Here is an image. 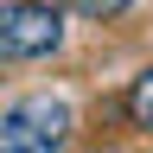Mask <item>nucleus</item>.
I'll use <instances>...</instances> for the list:
<instances>
[{
	"mask_svg": "<svg viewBox=\"0 0 153 153\" xmlns=\"http://www.w3.org/2000/svg\"><path fill=\"white\" fill-rule=\"evenodd\" d=\"M76 140V108L57 89L13 96L0 108V153H70Z\"/></svg>",
	"mask_w": 153,
	"mask_h": 153,
	"instance_id": "obj_1",
	"label": "nucleus"
},
{
	"mask_svg": "<svg viewBox=\"0 0 153 153\" xmlns=\"http://www.w3.org/2000/svg\"><path fill=\"white\" fill-rule=\"evenodd\" d=\"M64 7L57 0H0V64H38L64 51Z\"/></svg>",
	"mask_w": 153,
	"mask_h": 153,
	"instance_id": "obj_2",
	"label": "nucleus"
},
{
	"mask_svg": "<svg viewBox=\"0 0 153 153\" xmlns=\"http://www.w3.org/2000/svg\"><path fill=\"white\" fill-rule=\"evenodd\" d=\"M121 115H128V128H134V134H147V140H153V64L121 89Z\"/></svg>",
	"mask_w": 153,
	"mask_h": 153,
	"instance_id": "obj_3",
	"label": "nucleus"
},
{
	"mask_svg": "<svg viewBox=\"0 0 153 153\" xmlns=\"http://www.w3.org/2000/svg\"><path fill=\"white\" fill-rule=\"evenodd\" d=\"M57 7L76 13V19H96V26H115V19L134 13V0H57Z\"/></svg>",
	"mask_w": 153,
	"mask_h": 153,
	"instance_id": "obj_4",
	"label": "nucleus"
},
{
	"mask_svg": "<svg viewBox=\"0 0 153 153\" xmlns=\"http://www.w3.org/2000/svg\"><path fill=\"white\" fill-rule=\"evenodd\" d=\"M89 153H121V147H89Z\"/></svg>",
	"mask_w": 153,
	"mask_h": 153,
	"instance_id": "obj_5",
	"label": "nucleus"
}]
</instances>
